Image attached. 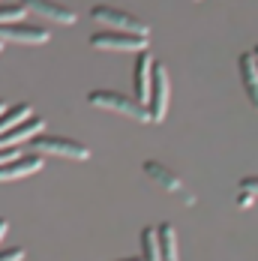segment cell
<instances>
[{"label": "cell", "mask_w": 258, "mask_h": 261, "mask_svg": "<svg viewBox=\"0 0 258 261\" xmlns=\"http://www.w3.org/2000/svg\"><path fill=\"white\" fill-rule=\"evenodd\" d=\"M132 81H135V99L138 102H150V81H153V57L147 51L138 54L135 69H132Z\"/></svg>", "instance_id": "obj_10"}, {"label": "cell", "mask_w": 258, "mask_h": 261, "mask_svg": "<svg viewBox=\"0 0 258 261\" xmlns=\"http://www.w3.org/2000/svg\"><path fill=\"white\" fill-rule=\"evenodd\" d=\"M87 102L93 105V108H102V111H114L120 117H129L135 123H150L147 105L138 102V99H129L126 93H117V90H90Z\"/></svg>", "instance_id": "obj_1"}, {"label": "cell", "mask_w": 258, "mask_h": 261, "mask_svg": "<svg viewBox=\"0 0 258 261\" xmlns=\"http://www.w3.org/2000/svg\"><path fill=\"white\" fill-rule=\"evenodd\" d=\"M168 96H171V87H168V69L162 63L153 60V81H150V102H147V111H150V120L153 123H162L165 120V111H168Z\"/></svg>", "instance_id": "obj_6"}, {"label": "cell", "mask_w": 258, "mask_h": 261, "mask_svg": "<svg viewBox=\"0 0 258 261\" xmlns=\"http://www.w3.org/2000/svg\"><path fill=\"white\" fill-rule=\"evenodd\" d=\"M0 48H3V42H0Z\"/></svg>", "instance_id": "obj_24"}, {"label": "cell", "mask_w": 258, "mask_h": 261, "mask_svg": "<svg viewBox=\"0 0 258 261\" xmlns=\"http://www.w3.org/2000/svg\"><path fill=\"white\" fill-rule=\"evenodd\" d=\"M21 6H24L27 12H33L36 18H45V21H54V24H75V12L69 9V6H63V3H57V0H18Z\"/></svg>", "instance_id": "obj_8"}, {"label": "cell", "mask_w": 258, "mask_h": 261, "mask_svg": "<svg viewBox=\"0 0 258 261\" xmlns=\"http://www.w3.org/2000/svg\"><path fill=\"white\" fill-rule=\"evenodd\" d=\"M90 45L96 51H147L150 39L138 36V33H126V30H99L90 36Z\"/></svg>", "instance_id": "obj_4"}, {"label": "cell", "mask_w": 258, "mask_h": 261, "mask_svg": "<svg viewBox=\"0 0 258 261\" xmlns=\"http://www.w3.org/2000/svg\"><path fill=\"white\" fill-rule=\"evenodd\" d=\"M6 111H9V105H6V102H3V99H0V117H3Z\"/></svg>", "instance_id": "obj_21"}, {"label": "cell", "mask_w": 258, "mask_h": 261, "mask_svg": "<svg viewBox=\"0 0 258 261\" xmlns=\"http://www.w3.org/2000/svg\"><path fill=\"white\" fill-rule=\"evenodd\" d=\"M237 189H240V192H249V195H255L258 198V177H246V180H240Z\"/></svg>", "instance_id": "obj_18"}, {"label": "cell", "mask_w": 258, "mask_h": 261, "mask_svg": "<svg viewBox=\"0 0 258 261\" xmlns=\"http://www.w3.org/2000/svg\"><path fill=\"white\" fill-rule=\"evenodd\" d=\"M120 261H144V258H120Z\"/></svg>", "instance_id": "obj_22"}, {"label": "cell", "mask_w": 258, "mask_h": 261, "mask_svg": "<svg viewBox=\"0 0 258 261\" xmlns=\"http://www.w3.org/2000/svg\"><path fill=\"white\" fill-rule=\"evenodd\" d=\"M30 153L84 162V159H90V147L81 144V141H72V138H60V135H36L30 141Z\"/></svg>", "instance_id": "obj_2"}, {"label": "cell", "mask_w": 258, "mask_h": 261, "mask_svg": "<svg viewBox=\"0 0 258 261\" xmlns=\"http://www.w3.org/2000/svg\"><path fill=\"white\" fill-rule=\"evenodd\" d=\"M42 129H45V120L33 114V117H27L24 123H18L12 132H6V135L0 138V147H18L21 141H33Z\"/></svg>", "instance_id": "obj_12"}, {"label": "cell", "mask_w": 258, "mask_h": 261, "mask_svg": "<svg viewBox=\"0 0 258 261\" xmlns=\"http://www.w3.org/2000/svg\"><path fill=\"white\" fill-rule=\"evenodd\" d=\"M156 231H159L162 261H180V255H177V231H174V225H171V222H162Z\"/></svg>", "instance_id": "obj_13"}, {"label": "cell", "mask_w": 258, "mask_h": 261, "mask_svg": "<svg viewBox=\"0 0 258 261\" xmlns=\"http://www.w3.org/2000/svg\"><path fill=\"white\" fill-rule=\"evenodd\" d=\"M18 147H0V165H6V162H12V159H18Z\"/></svg>", "instance_id": "obj_19"}, {"label": "cell", "mask_w": 258, "mask_h": 261, "mask_svg": "<svg viewBox=\"0 0 258 261\" xmlns=\"http://www.w3.org/2000/svg\"><path fill=\"white\" fill-rule=\"evenodd\" d=\"M141 168H144V174H147V177H150L156 186H162L165 192L177 195L186 207H192V204H195V195H192V189H186V183L180 180V174H174L171 168H165L162 162H153V159H147Z\"/></svg>", "instance_id": "obj_5"}, {"label": "cell", "mask_w": 258, "mask_h": 261, "mask_svg": "<svg viewBox=\"0 0 258 261\" xmlns=\"http://www.w3.org/2000/svg\"><path fill=\"white\" fill-rule=\"evenodd\" d=\"M252 51H255V54H258V45H255V48H252Z\"/></svg>", "instance_id": "obj_23"}, {"label": "cell", "mask_w": 258, "mask_h": 261, "mask_svg": "<svg viewBox=\"0 0 258 261\" xmlns=\"http://www.w3.org/2000/svg\"><path fill=\"white\" fill-rule=\"evenodd\" d=\"M27 9L21 3H0V24H12V21H24Z\"/></svg>", "instance_id": "obj_16"}, {"label": "cell", "mask_w": 258, "mask_h": 261, "mask_svg": "<svg viewBox=\"0 0 258 261\" xmlns=\"http://www.w3.org/2000/svg\"><path fill=\"white\" fill-rule=\"evenodd\" d=\"M6 228H9V222H6V219H0V240H3V234H6Z\"/></svg>", "instance_id": "obj_20"}, {"label": "cell", "mask_w": 258, "mask_h": 261, "mask_svg": "<svg viewBox=\"0 0 258 261\" xmlns=\"http://www.w3.org/2000/svg\"><path fill=\"white\" fill-rule=\"evenodd\" d=\"M0 261H24V246H9L0 252Z\"/></svg>", "instance_id": "obj_17"}, {"label": "cell", "mask_w": 258, "mask_h": 261, "mask_svg": "<svg viewBox=\"0 0 258 261\" xmlns=\"http://www.w3.org/2000/svg\"><path fill=\"white\" fill-rule=\"evenodd\" d=\"M90 18L96 24H102L105 30H126V33H138V36H147L150 27L144 18L132 15V12H123V9H114V6H105V3H96L90 9Z\"/></svg>", "instance_id": "obj_3"}, {"label": "cell", "mask_w": 258, "mask_h": 261, "mask_svg": "<svg viewBox=\"0 0 258 261\" xmlns=\"http://www.w3.org/2000/svg\"><path fill=\"white\" fill-rule=\"evenodd\" d=\"M237 66H240V84H243V93H246L249 105L258 111V54L255 51H243L240 54V60H237Z\"/></svg>", "instance_id": "obj_9"}, {"label": "cell", "mask_w": 258, "mask_h": 261, "mask_svg": "<svg viewBox=\"0 0 258 261\" xmlns=\"http://www.w3.org/2000/svg\"><path fill=\"white\" fill-rule=\"evenodd\" d=\"M141 258L144 261H162L159 231H156V228H144V231H141Z\"/></svg>", "instance_id": "obj_15"}, {"label": "cell", "mask_w": 258, "mask_h": 261, "mask_svg": "<svg viewBox=\"0 0 258 261\" xmlns=\"http://www.w3.org/2000/svg\"><path fill=\"white\" fill-rule=\"evenodd\" d=\"M27 117H33V114H30V105H27V102L12 105V108H9V111L0 117V138H3L6 132H12L15 126H18V123H24Z\"/></svg>", "instance_id": "obj_14"}, {"label": "cell", "mask_w": 258, "mask_h": 261, "mask_svg": "<svg viewBox=\"0 0 258 261\" xmlns=\"http://www.w3.org/2000/svg\"><path fill=\"white\" fill-rule=\"evenodd\" d=\"M42 168V156L39 153H27V156H18L6 165H0V183H9V180H21L27 174H36Z\"/></svg>", "instance_id": "obj_11"}, {"label": "cell", "mask_w": 258, "mask_h": 261, "mask_svg": "<svg viewBox=\"0 0 258 261\" xmlns=\"http://www.w3.org/2000/svg\"><path fill=\"white\" fill-rule=\"evenodd\" d=\"M51 39L48 27L42 24H27V21H12L0 24V42H18V45H45Z\"/></svg>", "instance_id": "obj_7"}]
</instances>
